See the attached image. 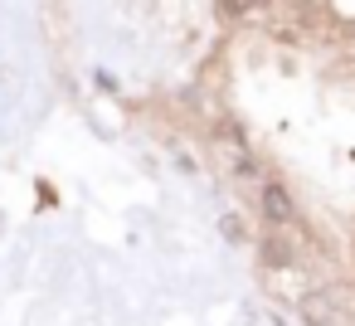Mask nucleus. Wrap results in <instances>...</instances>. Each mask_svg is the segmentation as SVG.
<instances>
[{"instance_id":"obj_1","label":"nucleus","mask_w":355,"mask_h":326,"mask_svg":"<svg viewBox=\"0 0 355 326\" xmlns=\"http://www.w3.org/2000/svg\"><path fill=\"white\" fill-rule=\"evenodd\" d=\"M263 219L277 224V229H292L297 224V205L282 185H263Z\"/></svg>"},{"instance_id":"obj_2","label":"nucleus","mask_w":355,"mask_h":326,"mask_svg":"<svg viewBox=\"0 0 355 326\" xmlns=\"http://www.w3.org/2000/svg\"><path fill=\"white\" fill-rule=\"evenodd\" d=\"M302 311H306L316 326H326V321H331V302H326V297H306V302H302Z\"/></svg>"},{"instance_id":"obj_3","label":"nucleus","mask_w":355,"mask_h":326,"mask_svg":"<svg viewBox=\"0 0 355 326\" xmlns=\"http://www.w3.org/2000/svg\"><path fill=\"white\" fill-rule=\"evenodd\" d=\"M263 0H219V10L224 15H248V10H258Z\"/></svg>"}]
</instances>
